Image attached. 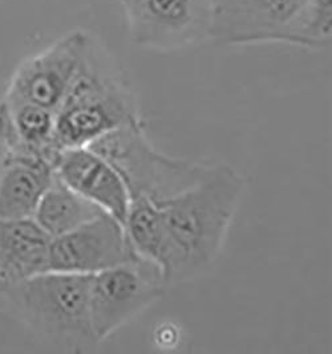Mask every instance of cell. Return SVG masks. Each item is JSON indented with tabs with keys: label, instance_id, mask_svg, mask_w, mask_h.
<instances>
[{
	"label": "cell",
	"instance_id": "cell-1",
	"mask_svg": "<svg viewBox=\"0 0 332 354\" xmlns=\"http://www.w3.org/2000/svg\"><path fill=\"white\" fill-rule=\"evenodd\" d=\"M245 192V179L229 165H207L188 189L156 202L168 236L166 286L206 272L221 254Z\"/></svg>",
	"mask_w": 332,
	"mask_h": 354
},
{
	"label": "cell",
	"instance_id": "cell-2",
	"mask_svg": "<svg viewBox=\"0 0 332 354\" xmlns=\"http://www.w3.org/2000/svg\"><path fill=\"white\" fill-rule=\"evenodd\" d=\"M136 96L95 36L55 114L59 150L91 145L112 130L140 122Z\"/></svg>",
	"mask_w": 332,
	"mask_h": 354
},
{
	"label": "cell",
	"instance_id": "cell-3",
	"mask_svg": "<svg viewBox=\"0 0 332 354\" xmlns=\"http://www.w3.org/2000/svg\"><path fill=\"white\" fill-rule=\"evenodd\" d=\"M91 274L47 271L10 287V297L33 332L67 352L97 345L89 315Z\"/></svg>",
	"mask_w": 332,
	"mask_h": 354
},
{
	"label": "cell",
	"instance_id": "cell-4",
	"mask_svg": "<svg viewBox=\"0 0 332 354\" xmlns=\"http://www.w3.org/2000/svg\"><path fill=\"white\" fill-rule=\"evenodd\" d=\"M111 163L127 185L130 199H168L195 183L207 165L173 158L149 141L143 121L112 130L87 146Z\"/></svg>",
	"mask_w": 332,
	"mask_h": 354
},
{
	"label": "cell",
	"instance_id": "cell-5",
	"mask_svg": "<svg viewBox=\"0 0 332 354\" xmlns=\"http://www.w3.org/2000/svg\"><path fill=\"white\" fill-rule=\"evenodd\" d=\"M311 0H213L210 40L220 46L281 43L308 48Z\"/></svg>",
	"mask_w": 332,
	"mask_h": 354
},
{
	"label": "cell",
	"instance_id": "cell-6",
	"mask_svg": "<svg viewBox=\"0 0 332 354\" xmlns=\"http://www.w3.org/2000/svg\"><path fill=\"white\" fill-rule=\"evenodd\" d=\"M166 287L159 267L143 258L91 274L89 315L97 342L155 304Z\"/></svg>",
	"mask_w": 332,
	"mask_h": 354
},
{
	"label": "cell",
	"instance_id": "cell-7",
	"mask_svg": "<svg viewBox=\"0 0 332 354\" xmlns=\"http://www.w3.org/2000/svg\"><path fill=\"white\" fill-rule=\"evenodd\" d=\"M137 47L175 52L210 40L213 0H119Z\"/></svg>",
	"mask_w": 332,
	"mask_h": 354
},
{
	"label": "cell",
	"instance_id": "cell-8",
	"mask_svg": "<svg viewBox=\"0 0 332 354\" xmlns=\"http://www.w3.org/2000/svg\"><path fill=\"white\" fill-rule=\"evenodd\" d=\"M92 35L73 30L47 48L24 59L11 76L3 98L58 112L92 41Z\"/></svg>",
	"mask_w": 332,
	"mask_h": 354
},
{
	"label": "cell",
	"instance_id": "cell-9",
	"mask_svg": "<svg viewBox=\"0 0 332 354\" xmlns=\"http://www.w3.org/2000/svg\"><path fill=\"white\" fill-rule=\"evenodd\" d=\"M139 259L124 225L103 211L87 223L52 238L48 271L94 274Z\"/></svg>",
	"mask_w": 332,
	"mask_h": 354
},
{
	"label": "cell",
	"instance_id": "cell-10",
	"mask_svg": "<svg viewBox=\"0 0 332 354\" xmlns=\"http://www.w3.org/2000/svg\"><path fill=\"white\" fill-rule=\"evenodd\" d=\"M53 173L68 187L124 225L130 195L124 179L110 162L92 149H63L53 162Z\"/></svg>",
	"mask_w": 332,
	"mask_h": 354
},
{
	"label": "cell",
	"instance_id": "cell-11",
	"mask_svg": "<svg viewBox=\"0 0 332 354\" xmlns=\"http://www.w3.org/2000/svg\"><path fill=\"white\" fill-rule=\"evenodd\" d=\"M51 241L33 218L0 219V286L10 288L47 272Z\"/></svg>",
	"mask_w": 332,
	"mask_h": 354
},
{
	"label": "cell",
	"instance_id": "cell-12",
	"mask_svg": "<svg viewBox=\"0 0 332 354\" xmlns=\"http://www.w3.org/2000/svg\"><path fill=\"white\" fill-rule=\"evenodd\" d=\"M53 177L47 160L6 151L0 162V219L32 218Z\"/></svg>",
	"mask_w": 332,
	"mask_h": 354
},
{
	"label": "cell",
	"instance_id": "cell-13",
	"mask_svg": "<svg viewBox=\"0 0 332 354\" xmlns=\"http://www.w3.org/2000/svg\"><path fill=\"white\" fill-rule=\"evenodd\" d=\"M56 113L28 102L0 98V144L6 151L52 163L60 153L55 138Z\"/></svg>",
	"mask_w": 332,
	"mask_h": 354
},
{
	"label": "cell",
	"instance_id": "cell-14",
	"mask_svg": "<svg viewBox=\"0 0 332 354\" xmlns=\"http://www.w3.org/2000/svg\"><path fill=\"white\" fill-rule=\"evenodd\" d=\"M100 212L103 209L55 176L40 198L32 218L51 238H56L87 223Z\"/></svg>",
	"mask_w": 332,
	"mask_h": 354
},
{
	"label": "cell",
	"instance_id": "cell-15",
	"mask_svg": "<svg viewBox=\"0 0 332 354\" xmlns=\"http://www.w3.org/2000/svg\"><path fill=\"white\" fill-rule=\"evenodd\" d=\"M124 228L136 254L157 266L164 276L168 264V236L159 205L143 196L130 199Z\"/></svg>",
	"mask_w": 332,
	"mask_h": 354
},
{
	"label": "cell",
	"instance_id": "cell-16",
	"mask_svg": "<svg viewBox=\"0 0 332 354\" xmlns=\"http://www.w3.org/2000/svg\"><path fill=\"white\" fill-rule=\"evenodd\" d=\"M332 0H311L307 21L308 48L330 47L332 35Z\"/></svg>",
	"mask_w": 332,
	"mask_h": 354
}]
</instances>
